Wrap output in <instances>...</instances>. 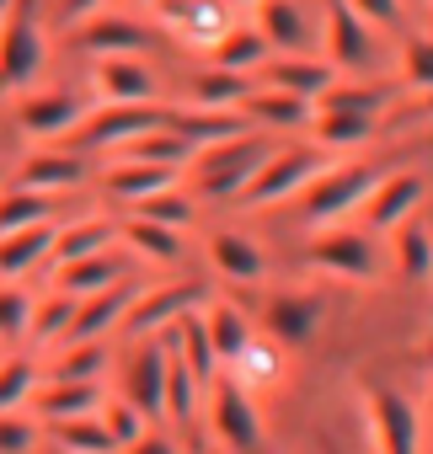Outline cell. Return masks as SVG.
<instances>
[{"mask_svg": "<svg viewBox=\"0 0 433 454\" xmlns=\"http://www.w3.org/2000/svg\"><path fill=\"white\" fill-rule=\"evenodd\" d=\"M81 176H86V166H81V155H65V150H38V155H28L22 160V171H17V182L12 187H28V192H65V187H81Z\"/></svg>", "mask_w": 433, "mask_h": 454, "instance_id": "25", "label": "cell"}, {"mask_svg": "<svg viewBox=\"0 0 433 454\" xmlns=\"http://www.w3.org/2000/svg\"><path fill=\"white\" fill-rule=\"evenodd\" d=\"M49 214H54V198H49V192L0 187V236L28 231V224H38V219H49Z\"/></svg>", "mask_w": 433, "mask_h": 454, "instance_id": "38", "label": "cell"}, {"mask_svg": "<svg viewBox=\"0 0 433 454\" xmlns=\"http://www.w3.org/2000/svg\"><path fill=\"white\" fill-rule=\"evenodd\" d=\"M38 443V422L22 411H0V454H33Z\"/></svg>", "mask_w": 433, "mask_h": 454, "instance_id": "48", "label": "cell"}, {"mask_svg": "<svg viewBox=\"0 0 433 454\" xmlns=\"http://www.w3.org/2000/svg\"><path fill=\"white\" fill-rule=\"evenodd\" d=\"M390 236H396V268H401V278L422 284V278H428V268H433L428 214H422V208H412L406 219H396V224H390Z\"/></svg>", "mask_w": 433, "mask_h": 454, "instance_id": "30", "label": "cell"}, {"mask_svg": "<svg viewBox=\"0 0 433 454\" xmlns=\"http://www.w3.org/2000/svg\"><path fill=\"white\" fill-rule=\"evenodd\" d=\"M209 422H214V438L236 454H257L263 449V417L252 406V390L236 385L231 374H214L209 380Z\"/></svg>", "mask_w": 433, "mask_h": 454, "instance_id": "6", "label": "cell"}, {"mask_svg": "<svg viewBox=\"0 0 433 454\" xmlns=\"http://www.w3.org/2000/svg\"><path fill=\"white\" fill-rule=\"evenodd\" d=\"M28 310H33V294L22 284H0V337H22Z\"/></svg>", "mask_w": 433, "mask_h": 454, "instance_id": "46", "label": "cell"}, {"mask_svg": "<svg viewBox=\"0 0 433 454\" xmlns=\"http://www.w3.org/2000/svg\"><path fill=\"white\" fill-rule=\"evenodd\" d=\"M268 150H273V139H263V134H241V139H225V145H209V150H198L187 166H193V203L203 198V203H236L241 198V187L252 182V171L268 160Z\"/></svg>", "mask_w": 433, "mask_h": 454, "instance_id": "1", "label": "cell"}, {"mask_svg": "<svg viewBox=\"0 0 433 454\" xmlns=\"http://www.w3.org/2000/svg\"><path fill=\"white\" fill-rule=\"evenodd\" d=\"M54 231H59L54 219H38V224H28V231L0 236V278H22V273H33L38 262H49Z\"/></svg>", "mask_w": 433, "mask_h": 454, "instance_id": "26", "label": "cell"}, {"mask_svg": "<svg viewBox=\"0 0 433 454\" xmlns=\"http://www.w3.org/2000/svg\"><path fill=\"white\" fill-rule=\"evenodd\" d=\"M113 236H118L113 219L86 214V219H75V224H59L49 257H54V268H59V262H75V257H97V252H113Z\"/></svg>", "mask_w": 433, "mask_h": 454, "instance_id": "28", "label": "cell"}, {"mask_svg": "<svg viewBox=\"0 0 433 454\" xmlns=\"http://www.w3.org/2000/svg\"><path fill=\"white\" fill-rule=\"evenodd\" d=\"M166 113L150 102H102L97 113L81 118V150H123L129 139L161 129Z\"/></svg>", "mask_w": 433, "mask_h": 454, "instance_id": "9", "label": "cell"}, {"mask_svg": "<svg viewBox=\"0 0 433 454\" xmlns=\"http://www.w3.org/2000/svg\"><path fill=\"white\" fill-rule=\"evenodd\" d=\"M123 155H129V160H145V166H166V171H182V166H187L198 150H193L187 139H177V134L161 123V129H150V134L129 139V145H123Z\"/></svg>", "mask_w": 433, "mask_h": 454, "instance_id": "33", "label": "cell"}, {"mask_svg": "<svg viewBox=\"0 0 433 454\" xmlns=\"http://www.w3.org/2000/svg\"><path fill=\"white\" fill-rule=\"evenodd\" d=\"M198 316H203V337H209L214 358H220V364H236L241 348L252 342V321H247V310L231 305V300H220V305H209V310H198Z\"/></svg>", "mask_w": 433, "mask_h": 454, "instance_id": "29", "label": "cell"}, {"mask_svg": "<svg viewBox=\"0 0 433 454\" xmlns=\"http://www.w3.org/2000/svg\"><path fill=\"white\" fill-rule=\"evenodd\" d=\"M155 43V33L139 22V17H123V12H91L86 27H81V49L97 54V59H118V54H145Z\"/></svg>", "mask_w": 433, "mask_h": 454, "instance_id": "14", "label": "cell"}, {"mask_svg": "<svg viewBox=\"0 0 433 454\" xmlns=\"http://www.w3.org/2000/svg\"><path fill=\"white\" fill-rule=\"evenodd\" d=\"M305 257H311L316 273H332V278H348V284H374L380 278V247L364 231H316Z\"/></svg>", "mask_w": 433, "mask_h": 454, "instance_id": "7", "label": "cell"}, {"mask_svg": "<svg viewBox=\"0 0 433 454\" xmlns=\"http://www.w3.org/2000/svg\"><path fill=\"white\" fill-rule=\"evenodd\" d=\"M102 187H107L118 203H145L150 192H161V187H177V171H166V166H145V160H129V155H118V160L102 171Z\"/></svg>", "mask_w": 433, "mask_h": 454, "instance_id": "27", "label": "cell"}, {"mask_svg": "<svg viewBox=\"0 0 433 454\" xmlns=\"http://www.w3.org/2000/svg\"><path fill=\"white\" fill-rule=\"evenodd\" d=\"M327 49H321V59L332 65V70H369L374 59H380V33L374 27H364L342 0H332L327 6Z\"/></svg>", "mask_w": 433, "mask_h": 454, "instance_id": "11", "label": "cell"}, {"mask_svg": "<svg viewBox=\"0 0 433 454\" xmlns=\"http://www.w3.org/2000/svg\"><path fill=\"white\" fill-rule=\"evenodd\" d=\"M252 33L268 43V54H311L316 22L300 0H252Z\"/></svg>", "mask_w": 433, "mask_h": 454, "instance_id": "10", "label": "cell"}, {"mask_svg": "<svg viewBox=\"0 0 433 454\" xmlns=\"http://www.w3.org/2000/svg\"><path fill=\"white\" fill-rule=\"evenodd\" d=\"M263 326L273 332V342L305 348V342L321 332V300H316V294H279V300L263 310Z\"/></svg>", "mask_w": 433, "mask_h": 454, "instance_id": "22", "label": "cell"}, {"mask_svg": "<svg viewBox=\"0 0 433 454\" xmlns=\"http://www.w3.org/2000/svg\"><path fill=\"white\" fill-rule=\"evenodd\" d=\"M236 113H241V118H257V123H268V129H311V118H316L311 102H300V97H289V91H279V86H252V91L236 102Z\"/></svg>", "mask_w": 433, "mask_h": 454, "instance_id": "23", "label": "cell"}, {"mask_svg": "<svg viewBox=\"0 0 433 454\" xmlns=\"http://www.w3.org/2000/svg\"><path fill=\"white\" fill-rule=\"evenodd\" d=\"M342 6H348L364 27H374V33H390V27H401V17H406L401 0H342Z\"/></svg>", "mask_w": 433, "mask_h": 454, "instance_id": "47", "label": "cell"}, {"mask_svg": "<svg viewBox=\"0 0 433 454\" xmlns=\"http://www.w3.org/2000/svg\"><path fill=\"white\" fill-rule=\"evenodd\" d=\"M374 166H364V160H342V166H321L295 198H300V214H305V224H316V231H327V224H337L348 208H358L364 203V192L374 187Z\"/></svg>", "mask_w": 433, "mask_h": 454, "instance_id": "3", "label": "cell"}, {"mask_svg": "<svg viewBox=\"0 0 433 454\" xmlns=\"http://www.w3.org/2000/svg\"><path fill=\"white\" fill-rule=\"evenodd\" d=\"M198 385H193V374L166 353V390H161V417L166 422H177V427H193L198 422Z\"/></svg>", "mask_w": 433, "mask_h": 454, "instance_id": "36", "label": "cell"}, {"mask_svg": "<svg viewBox=\"0 0 433 454\" xmlns=\"http://www.w3.org/2000/svg\"><path fill=\"white\" fill-rule=\"evenodd\" d=\"M327 454H332V449H327Z\"/></svg>", "mask_w": 433, "mask_h": 454, "instance_id": "55", "label": "cell"}, {"mask_svg": "<svg viewBox=\"0 0 433 454\" xmlns=\"http://www.w3.org/2000/svg\"><path fill=\"white\" fill-rule=\"evenodd\" d=\"M107 364L102 337L97 342H59V358H49V380H97Z\"/></svg>", "mask_w": 433, "mask_h": 454, "instance_id": "41", "label": "cell"}, {"mask_svg": "<svg viewBox=\"0 0 433 454\" xmlns=\"http://www.w3.org/2000/svg\"><path fill=\"white\" fill-rule=\"evenodd\" d=\"M166 129L177 139H187L193 150H209V145L241 139L247 134V118L236 107H177V113H166Z\"/></svg>", "mask_w": 433, "mask_h": 454, "instance_id": "19", "label": "cell"}, {"mask_svg": "<svg viewBox=\"0 0 433 454\" xmlns=\"http://www.w3.org/2000/svg\"><path fill=\"white\" fill-rule=\"evenodd\" d=\"M428 203V176L422 171H390V176H374V187L364 192V219L369 231H390L396 219H406L412 208Z\"/></svg>", "mask_w": 433, "mask_h": 454, "instance_id": "12", "label": "cell"}, {"mask_svg": "<svg viewBox=\"0 0 433 454\" xmlns=\"http://www.w3.org/2000/svg\"><path fill=\"white\" fill-rule=\"evenodd\" d=\"M187 310H203V284H161V289H139V294L129 300L118 332H123L129 342H145V337H155L161 326H171V321L187 316Z\"/></svg>", "mask_w": 433, "mask_h": 454, "instance_id": "8", "label": "cell"}, {"mask_svg": "<svg viewBox=\"0 0 433 454\" xmlns=\"http://www.w3.org/2000/svg\"><path fill=\"white\" fill-rule=\"evenodd\" d=\"M231 6H252V0H231Z\"/></svg>", "mask_w": 433, "mask_h": 454, "instance_id": "52", "label": "cell"}, {"mask_svg": "<svg viewBox=\"0 0 433 454\" xmlns=\"http://www.w3.org/2000/svg\"><path fill=\"white\" fill-rule=\"evenodd\" d=\"M33 385H38L33 358H6V364H0V411H17Z\"/></svg>", "mask_w": 433, "mask_h": 454, "instance_id": "45", "label": "cell"}, {"mask_svg": "<svg viewBox=\"0 0 433 454\" xmlns=\"http://www.w3.org/2000/svg\"><path fill=\"white\" fill-rule=\"evenodd\" d=\"M97 422L107 427V438H113L118 449H129V443H134V438L150 427V422H145V417H139V411L123 401V395H118V401H102V406H97Z\"/></svg>", "mask_w": 433, "mask_h": 454, "instance_id": "44", "label": "cell"}, {"mask_svg": "<svg viewBox=\"0 0 433 454\" xmlns=\"http://www.w3.org/2000/svg\"><path fill=\"white\" fill-rule=\"evenodd\" d=\"M49 43L38 22V0H12L6 22H0V97H22L43 75Z\"/></svg>", "mask_w": 433, "mask_h": 454, "instance_id": "2", "label": "cell"}, {"mask_svg": "<svg viewBox=\"0 0 433 454\" xmlns=\"http://www.w3.org/2000/svg\"><path fill=\"white\" fill-rule=\"evenodd\" d=\"M428 75H433V43H428V33H412L406 43H401V86L396 91H406V97H428Z\"/></svg>", "mask_w": 433, "mask_h": 454, "instance_id": "42", "label": "cell"}, {"mask_svg": "<svg viewBox=\"0 0 433 454\" xmlns=\"http://www.w3.org/2000/svg\"><path fill=\"white\" fill-rule=\"evenodd\" d=\"M134 294H139V289H134L129 278H118L113 289H97V294L75 300V316H70V326H65L59 342H97V337H107V332L123 321V310H129Z\"/></svg>", "mask_w": 433, "mask_h": 454, "instance_id": "16", "label": "cell"}, {"mask_svg": "<svg viewBox=\"0 0 433 454\" xmlns=\"http://www.w3.org/2000/svg\"><path fill=\"white\" fill-rule=\"evenodd\" d=\"M0 187H6V171H0Z\"/></svg>", "mask_w": 433, "mask_h": 454, "instance_id": "53", "label": "cell"}, {"mask_svg": "<svg viewBox=\"0 0 433 454\" xmlns=\"http://www.w3.org/2000/svg\"><path fill=\"white\" fill-rule=\"evenodd\" d=\"M91 86H97V97H102V102H155V97H161V81H155V70H150L145 59H134V54L97 59V70H91Z\"/></svg>", "mask_w": 433, "mask_h": 454, "instance_id": "18", "label": "cell"}, {"mask_svg": "<svg viewBox=\"0 0 433 454\" xmlns=\"http://www.w3.org/2000/svg\"><path fill=\"white\" fill-rule=\"evenodd\" d=\"M28 401H33V417L70 422V417H97L102 390H97V380H43L28 390Z\"/></svg>", "mask_w": 433, "mask_h": 454, "instance_id": "20", "label": "cell"}, {"mask_svg": "<svg viewBox=\"0 0 433 454\" xmlns=\"http://www.w3.org/2000/svg\"><path fill=\"white\" fill-rule=\"evenodd\" d=\"M374 118H358V113H316L311 118V134H316V145L321 150H353V145H364V139H374Z\"/></svg>", "mask_w": 433, "mask_h": 454, "instance_id": "35", "label": "cell"}, {"mask_svg": "<svg viewBox=\"0 0 433 454\" xmlns=\"http://www.w3.org/2000/svg\"><path fill=\"white\" fill-rule=\"evenodd\" d=\"M396 102V86H364V81H332L321 97H316V113H358V118H374Z\"/></svg>", "mask_w": 433, "mask_h": 454, "instance_id": "31", "label": "cell"}, {"mask_svg": "<svg viewBox=\"0 0 433 454\" xmlns=\"http://www.w3.org/2000/svg\"><path fill=\"white\" fill-rule=\"evenodd\" d=\"M59 454H118V443L107 438V427L97 417H70V422H49Z\"/></svg>", "mask_w": 433, "mask_h": 454, "instance_id": "39", "label": "cell"}, {"mask_svg": "<svg viewBox=\"0 0 433 454\" xmlns=\"http://www.w3.org/2000/svg\"><path fill=\"white\" fill-rule=\"evenodd\" d=\"M118 278H129V262H123L118 252H97V257L59 262V268H54V294L86 300V294H97V289H113Z\"/></svg>", "mask_w": 433, "mask_h": 454, "instance_id": "21", "label": "cell"}, {"mask_svg": "<svg viewBox=\"0 0 433 454\" xmlns=\"http://www.w3.org/2000/svg\"><path fill=\"white\" fill-rule=\"evenodd\" d=\"M252 91V75H236V70H198L193 75V86H187V97H193V107H236L241 97Z\"/></svg>", "mask_w": 433, "mask_h": 454, "instance_id": "34", "label": "cell"}, {"mask_svg": "<svg viewBox=\"0 0 433 454\" xmlns=\"http://www.w3.org/2000/svg\"><path fill=\"white\" fill-rule=\"evenodd\" d=\"M332 155L321 150V145H273L268 150V160L252 171V182L241 187V198L236 203H247V208H273V203H284V198H295L321 166H327Z\"/></svg>", "mask_w": 433, "mask_h": 454, "instance_id": "4", "label": "cell"}, {"mask_svg": "<svg viewBox=\"0 0 433 454\" xmlns=\"http://www.w3.org/2000/svg\"><path fill=\"white\" fill-rule=\"evenodd\" d=\"M161 390H166V348H161V337H145L134 348L129 369H123V401L145 422H155L161 417Z\"/></svg>", "mask_w": 433, "mask_h": 454, "instance_id": "15", "label": "cell"}, {"mask_svg": "<svg viewBox=\"0 0 433 454\" xmlns=\"http://www.w3.org/2000/svg\"><path fill=\"white\" fill-rule=\"evenodd\" d=\"M118 236H123L139 257H150V262H177V257H182V236H177V231H166V224L139 219V214L118 224Z\"/></svg>", "mask_w": 433, "mask_h": 454, "instance_id": "37", "label": "cell"}, {"mask_svg": "<svg viewBox=\"0 0 433 454\" xmlns=\"http://www.w3.org/2000/svg\"><path fill=\"white\" fill-rule=\"evenodd\" d=\"M6 12H12V0H0V22H6Z\"/></svg>", "mask_w": 433, "mask_h": 454, "instance_id": "51", "label": "cell"}, {"mask_svg": "<svg viewBox=\"0 0 433 454\" xmlns=\"http://www.w3.org/2000/svg\"><path fill=\"white\" fill-rule=\"evenodd\" d=\"M81 118H86V102L75 91H22V102H17V129L33 139L75 134Z\"/></svg>", "mask_w": 433, "mask_h": 454, "instance_id": "13", "label": "cell"}, {"mask_svg": "<svg viewBox=\"0 0 433 454\" xmlns=\"http://www.w3.org/2000/svg\"><path fill=\"white\" fill-rule=\"evenodd\" d=\"M145 6H155V0H145Z\"/></svg>", "mask_w": 433, "mask_h": 454, "instance_id": "54", "label": "cell"}, {"mask_svg": "<svg viewBox=\"0 0 433 454\" xmlns=\"http://www.w3.org/2000/svg\"><path fill=\"white\" fill-rule=\"evenodd\" d=\"M70 316H75V300H70V294L33 300V310H28V332H22V337H33V348H49V342H59V337H65Z\"/></svg>", "mask_w": 433, "mask_h": 454, "instance_id": "40", "label": "cell"}, {"mask_svg": "<svg viewBox=\"0 0 433 454\" xmlns=\"http://www.w3.org/2000/svg\"><path fill=\"white\" fill-rule=\"evenodd\" d=\"M97 6H102V0H59V12H65L70 22H75V17H91Z\"/></svg>", "mask_w": 433, "mask_h": 454, "instance_id": "50", "label": "cell"}, {"mask_svg": "<svg viewBox=\"0 0 433 454\" xmlns=\"http://www.w3.org/2000/svg\"><path fill=\"white\" fill-rule=\"evenodd\" d=\"M364 417H369V438L380 454H422V406H412L401 390L390 385H358Z\"/></svg>", "mask_w": 433, "mask_h": 454, "instance_id": "5", "label": "cell"}, {"mask_svg": "<svg viewBox=\"0 0 433 454\" xmlns=\"http://www.w3.org/2000/svg\"><path fill=\"white\" fill-rule=\"evenodd\" d=\"M209 54H214V70H236V75H257L268 65V43L252 27H225L209 43Z\"/></svg>", "mask_w": 433, "mask_h": 454, "instance_id": "32", "label": "cell"}, {"mask_svg": "<svg viewBox=\"0 0 433 454\" xmlns=\"http://www.w3.org/2000/svg\"><path fill=\"white\" fill-rule=\"evenodd\" d=\"M257 75H263V86H279V91H289V97H300V102H311V107H316V97L337 81V70H332L327 59H316V54H268V65H263Z\"/></svg>", "mask_w": 433, "mask_h": 454, "instance_id": "17", "label": "cell"}, {"mask_svg": "<svg viewBox=\"0 0 433 454\" xmlns=\"http://www.w3.org/2000/svg\"><path fill=\"white\" fill-rule=\"evenodd\" d=\"M129 454H177V443H171L166 433H150V427H145V433L129 443Z\"/></svg>", "mask_w": 433, "mask_h": 454, "instance_id": "49", "label": "cell"}, {"mask_svg": "<svg viewBox=\"0 0 433 454\" xmlns=\"http://www.w3.org/2000/svg\"><path fill=\"white\" fill-rule=\"evenodd\" d=\"M209 262H214V273L231 278V284H263V273H268L263 252L241 231H214L209 236Z\"/></svg>", "mask_w": 433, "mask_h": 454, "instance_id": "24", "label": "cell"}, {"mask_svg": "<svg viewBox=\"0 0 433 454\" xmlns=\"http://www.w3.org/2000/svg\"><path fill=\"white\" fill-rule=\"evenodd\" d=\"M134 214L150 219V224H166V231H182V224L193 219V198H187L182 187H161V192H150L145 203H134Z\"/></svg>", "mask_w": 433, "mask_h": 454, "instance_id": "43", "label": "cell"}]
</instances>
